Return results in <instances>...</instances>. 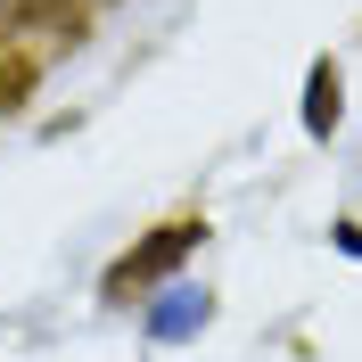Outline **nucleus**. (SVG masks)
<instances>
[{"mask_svg": "<svg viewBox=\"0 0 362 362\" xmlns=\"http://www.w3.org/2000/svg\"><path fill=\"white\" fill-rule=\"evenodd\" d=\"M198 239H206V223H198V214H173V223H157V239H140V247L107 272V296H115V305H132V288H148L157 272H173L181 255L198 247Z\"/></svg>", "mask_w": 362, "mask_h": 362, "instance_id": "1", "label": "nucleus"}, {"mask_svg": "<svg viewBox=\"0 0 362 362\" xmlns=\"http://www.w3.org/2000/svg\"><path fill=\"white\" fill-rule=\"evenodd\" d=\"M8 33H42V42L74 49L90 33V0H8Z\"/></svg>", "mask_w": 362, "mask_h": 362, "instance_id": "2", "label": "nucleus"}, {"mask_svg": "<svg viewBox=\"0 0 362 362\" xmlns=\"http://www.w3.org/2000/svg\"><path fill=\"white\" fill-rule=\"evenodd\" d=\"M33 83H42V58H33V49H8V58H0V115H17L25 99H33Z\"/></svg>", "mask_w": 362, "mask_h": 362, "instance_id": "3", "label": "nucleus"}, {"mask_svg": "<svg viewBox=\"0 0 362 362\" xmlns=\"http://www.w3.org/2000/svg\"><path fill=\"white\" fill-rule=\"evenodd\" d=\"M305 124H313V132H329V124H338V66H313V99H305Z\"/></svg>", "mask_w": 362, "mask_h": 362, "instance_id": "4", "label": "nucleus"}]
</instances>
